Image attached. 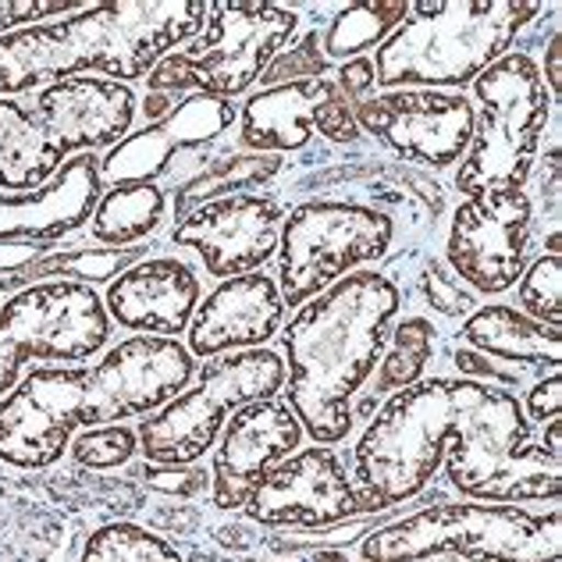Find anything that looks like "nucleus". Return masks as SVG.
<instances>
[{
  "label": "nucleus",
  "mask_w": 562,
  "mask_h": 562,
  "mask_svg": "<svg viewBox=\"0 0 562 562\" xmlns=\"http://www.w3.org/2000/svg\"><path fill=\"white\" fill-rule=\"evenodd\" d=\"M403 289L381 271H352L306 300L289 328L285 403L314 446H338L352 431V398L374 374L392 321L403 310Z\"/></svg>",
  "instance_id": "obj_1"
},
{
  "label": "nucleus",
  "mask_w": 562,
  "mask_h": 562,
  "mask_svg": "<svg viewBox=\"0 0 562 562\" xmlns=\"http://www.w3.org/2000/svg\"><path fill=\"white\" fill-rule=\"evenodd\" d=\"M82 562H186L168 538L154 535L139 524L114 520L90 535Z\"/></svg>",
  "instance_id": "obj_31"
},
{
  "label": "nucleus",
  "mask_w": 562,
  "mask_h": 562,
  "mask_svg": "<svg viewBox=\"0 0 562 562\" xmlns=\"http://www.w3.org/2000/svg\"><path fill=\"white\" fill-rule=\"evenodd\" d=\"M179 100H182V97H171V93H146V100H143L146 125H154V122H160V117H168Z\"/></svg>",
  "instance_id": "obj_46"
},
{
  "label": "nucleus",
  "mask_w": 562,
  "mask_h": 562,
  "mask_svg": "<svg viewBox=\"0 0 562 562\" xmlns=\"http://www.w3.org/2000/svg\"><path fill=\"white\" fill-rule=\"evenodd\" d=\"M409 19V4L403 0H363V4L338 8L328 29L321 33V54L331 61H352L363 50L381 47L398 25Z\"/></svg>",
  "instance_id": "obj_28"
},
{
  "label": "nucleus",
  "mask_w": 562,
  "mask_h": 562,
  "mask_svg": "<svg viewBox=\"0 0 562 562\" xmlns=\"http://www.w3.org/2000/svg\"><path fill=\"white\" fill-rule=\"evenodd\" d=\"M498 384L431 378L395 392L352 449V484L384 513L417 498Z\"/></svg>",
  "instance_id": "obj_3"
},
{
  "label": "nucleus",
  "mask_w": 562,
  "mask_h": 562,
  "mask_svg": "<svg viewBox=\"0 0 562 562\" xmlns=\"http://www.w3.org/2000/svg\"><path fill=\"white\" fill-rule=\"evenodd\" d=\"M363 136L389 150L398 165L420 171H446L460 165L477 111L463 93L441 90H392L367 97L352 108Z\"/></svg>",
  "instance_id": "obj_11"
},
{
  "label": "nucleus",
  "mask_w": 562,
  "mask_h": 562,
  "mask_svg": "<svg viewBox=\"0 0 562 562\" xmlns=\"http://www.w3.org/2000/svg\"><path fill=\"white\" fill-rule=\"evenodd\" d=\"M363 562H424L467 555L470 562H559V509L530 513L495 502H438L381 524L360 544Z\"/></svg>",
  "instance_id": "obj_5"
},
{
  "label": "nucleus",
  "mask_w": 562,
  "mask_h": 562,
  "mask_svg": "<svg viewBox=\"0 0 562 562\" xmlns=\"http://www.w3.org/2000/svg\"><path fill=\"white\" fill-rule=\"evenodd\" d=\"M214 544L228 549L232 555H249V552H257V544H263V538L254 535V530L243 527V524H221L214 530Z\"/></svg>",
  "instance_id": "obj_44"
},
{
  "label": "nucleus",
  "mask_w": 562,
  "mask_h": 562,
  "mask_svg": "<svg viewBox=\"0 0 562 562\" xmlns=\"http://www.w3.org/2000/svg\"><path fill=\"white\" fill-rule=\"evenodd\" d=\"M281 317L285 303L271 274L249 271L225 278L206 300H200L189 321V357L214 360L235 349H263L278 335Z\"/></svg>",
  "instance_id": "obj_20"
},
{
  "label": "nucleus",
  "mask_w": 562,
  "mask_h": 562,
  "mask_svg": "<svg viewBox=\"0 0 562 562\" xmlns=\"http://www.w3.org/2000/svg\"><path fill=\"white\" fill-rule=\"evenodd\" d=\"M0 317L22 342L29 360L82 363L111 338V317L100 295L79 281H40L0 306Z\"/></svg>",
  "instance_id": "obj_15"
},
{
  "label": "nucleus",
  "mask_w": 562,
  "mask_h": 562,
  "mask_svg": "<svg viewBox=\"0 0 562 562\" xmlns=\"http://www.w3.org/2000/svg\"><path fill=\"white\" fill-rule=\"evenodd\" d=\"M481 103L470 146L452 186L463 196L527 189L544 128L552 122V93L530 50H509L470 82Z\"/></svg>",
  "instance_id": "obj_6"
},
{
  "label": "nucleus",
  "mask_w": 562,
  "mask_h": 562,
  "mask_svg": "<svg viewBox=\"0 0 562 562\" xmlns=\"http://www.w3.org/2000/svg\"><path fill=\"white\" fill-rule=\"evenodd\" d=\"M460 338L467 349H477L487 360H506V363H524L535 371H559L562 360V338L559 328H549L541 321H530L516 306L492 303L477 306L463 321Z\"/></svg>",
  "instance_id": "obj_24"
},
{
  "label": "nucleus",
  "mask_w": 562,
  "mask_h": 562,
  "mask_svg": "<svg viewBox=\"0 0 562 562\" xmlns=\"http://www.w3.org/2000/svg\"><path fill=\"white\" fill-rule=\"evenodd\" d=\"M535 165H541V171H538V196H541V206L549 211V217H552V225H555V217H559V143H552L549 146V157L544 160H535ZM559 228V225H555Z\"/></svg>",
  "instance_id": "obj_43"
},
{
  "label": "nucleus",
  "mask_w": 562,
  "mask_h": 562,
  "mask_svg": "<svg viewBox=\"0 0 562 562\" xmlns=\"http://www.w3.org/2000/svg\"><path fill=\"white\" fill-rule=\"evenodd\" d=\"M544 86H549V93L559 97L562 90V47H559V33L549 36V50H544V71H541Z\"/></svg>",
  "instance_id": "obj_45"
},
{
  "label": "nucleus",
  "mask_w": 562,
  "mask_h": 562,
  "mask_svg": "<svg viewBox=\"0 0 562 562\" xmlns=\"http://www.w3.org/2000/svg\"><path fill=\"white\" fill-rule=\"evenodd\" d=\"M285 168H289V157H281V154H239V150H232V146H221L203 165L196 179L171 192L168 211L175 214V221H182L186 214H192L196 206L211 200L239 196V192H260L263 186L281 179Z\"/></svg>",
  "instance_id": "obj_26"
},
{
  "label": "nucleus",
  "mask_w": 562,
  "mask_h": 562,
  "mask_svg": "<svg viewBox=\"0 0 562 562\" xmlns=\"http://www.w3.org/2000/svg\"><path fill=\"white\" fill-rule=\"evenodd\" d=\"M196 374L179 338L136 335L108 349L93 367H79V427H103L157 413Z\"/></svg>",
  "instance_id": "obj_10"
},
{
  "label": "nucleus",
  "mask_w": 562,
  "mask_h": 562,
  "mask_svg": "<svg viewBox=\"0 0 562 562\" xmlns=\"http://www.w3.org/2000/svg\"><path fill=\"white\" fill-rule=\"evenodd\" d=\"M79 427V367H36L0 398V463L47 470Z\"/></svg>",
  "instance_id": "obj_17"
},
{
  "label": "nucleus",
  "mask_w": 562,
  "mask_h": 562,
  "mask_svg": "<svg viewBox=\"0 0 562 562\" xmlns=\"http://www.w3.org/2000/svg\"><path fill=\"white\" fill-rule=\"evenodd\" d=\"M395 246L389 214L352 200H303L281 221L278 235V292L300 310L360 263L384 260Z\"/></svg>",
  "instance_id": "obj_8"
},
{
  "label": "nucleus",
  "mask_w": 562,
  "mask_h": 562,
  "mask_svg": "<svg viewBox=\"0 0 562 562\" xmlns=\"http://www.w3.org/2000/svg\"><path fill=\"white\" fill-rule=\"evenodd\" d=\"M314 562H349V559H346V552H324V549H317Z\"/></svg>",
  "instance_id": "obj_48"
},
{
  "label": "nucleus",
  "mask_w": 562,
  "mask_h": 562,
  "mask_svg": "<svg viewBox=\"0 0 562 562\" xmlns=\"http://www.w3.org/2000/svg\"><path fill=\"white\" fill-rule=\"evenodd\" d=\"M47 254H54L50 243H0V274H22Z\"/></svg>",
  "instance_id": "obj_42"
},
{
  "label": "nucleus",
  "mask_w": 562,
  "mask_h": 562,
  "mask_svg": "<svg viewBox=\"0 0 562 562\" xmlns=\"http://www.w3.org/2000/svg\"><path fill=\"white\" fill-rule=\"evenodd\" d=\"M559 431H562V424H559V420H549V424H544V441H541L544 452L555 456V460L562 456V441H559Z\"/></svg>",
  "instance_id": "obj_47"
},
{
  "label": "nucleus",
  "mask_w": 562,
  "mask_h": 562,
  "mask_svg": "<svg viewBox=\"0 0 562 562\" xmlns=\"http://www.w3.org/2000/svg\"><path fill=\"white\" fill-rule=\"evenodd\" d=\"M25 360L29 357H25L22 342L14 338V331L4 324V317H0V398L14 389V381H19Z\"/></svg>",
  "instance_id": "obj_41"
},
{
  "label": "nucleus",
  "mask_w": 562,
  "mask_h": 562,
  "mask_svg": "<svg viewBox=\"0 0 562 562\" xmlns=\"http://www.w3.org/2000/svg\"><path fill=\"white\" fill-rule=\"evenodd\" d=\"M559 406H562V378H559V371H552L530 389L527 413H530V420H538L544 427L549 420H559Z\"/></svg>",
  "instance_id": "obj_40"
},
{
  "label": "nucleus",
  "mask_w": 562,
  "mask_h": 562,
  "mask_svg": "<svg viewBox=\"0 0 562 562\" xmlns=\"http://www.w3.org/2000/svg\"><path fill=\"white\" fill-rule=\"evenodd\" d=\"M136 111L132 86L90 76L43 86L33 108L40 125L65 154H93L100 146L122 143L132 132Z\"/></svg>",
  "instance_id": "obj_21"
},
{
  "label": "nucleus",
  "mask_w": 562,
  "mask_h": 562,
  "mask_svg": "<svg viewBox=\"0 0 562 562\" xmlns=\"http://www.w3.org/2000/svg\"><path fill=\"white\" fill-rule=\"evenodd\" d=\"M303 446V427L281 398H260L235 409L214 456V509L239 513L254 487Z\"/></svg>",
  "instance_id": "obj_19"
},
{
  "label": "nucleus",
  "mask_w": 562,
  "mask_h": 562,
  "mask_svg": "<svg viewBox=\"0 0 562 562\" xmlns=\"http://www.w3.org/2000/svg\"><path fill=\"white\" fill-rule=\"evenodd\" d=\"M314 128L331 146L363 143L349 100L328 76L268 86V90L246 97L239 117V146L243 154H303L314 143Z\"/></svg>",
  "instance_id": "obj_14"
},
{
  "label": "nucleus",
  "mask_w": 562,
  "mask_h": 562,
  "mask_svg": "<svg viewBox=\"0 0 562 562\" xmlns=\"http://www.w3.org/2000/svg\"><path fill=\"white\" fill-rule=\"evenodd\" d=\"M413 281H417L420 292H424V300L431 303V310H435V314H441V317L460 321V317H470L473 310H477L473 292H467L460 281H456L446 271V263H441L438 257H424L420 271H417V278H413Z\"/></svg>",
  "instance_id": "obj_35"
},
{
  "label": "nucleus",
  "mask_w": 562,
  "mask_h": 562,
  "mask_svg": "<svg viewBox=\"0 0 562 562\" xmlns=\"http://www.w3.org/2000/svg\"><path fill=\"white\" fill-rule=\"evenodd\" d=\"M456 367H460V374H467L470 381H484V384H498V389H513V384H520V374L516 371H502V363H492L487 357H481L477 349H467L460 346L456 349Z\"/></svg>",
  "instance_id": "obj_39"
},
{
  "label": "nucleus",
  "mask_w": 562,
  "mask_h": 562,
  "mask_svg": "<svg viewBox=\"0 0 562 562\" xmlns=\"http://www.w3.org/2000/svg\"><path fill=\"white\" fill-rule=\"evenodd\" d=\"M203 285L196 271L179 257H146L117 274L108 289V317L128 331L175 338L189 328L200 306Z\"/></svg>",
  "instance_id": "obj_22"
},
{
  "label": "nucleus",
  "mask_w": 562,
  "mask_h": 562,
  "mask_svg": "<svg viewBox=\"0 0 562 562\" xmlns=\"http://www.w3.org/2000/svg\"><path fill=\"white\" fill-rule=\"evenodd\" d=\"M281 384H285V360L271 349L214 357L203 367L196 389L179 392L139 424V452L157 467H192L214 446L228 409L235 413L260 398H274Z\"/></svg>",
  "instance_id": "obj_9"
},
{
  "label": "nucleus",
  "mask_w": 562,
  "mask_h": 562,
  "mask_svg": "<svg viewBox=\"0 0 562 562\" xmlns=\"http://www.w3.org/2000/svg\"><path fill=\"white\" fill-rule=\"evenodd\" d=\"M136 477L146 487H154L157 495L179 498V502L196 498L200 492H206V484H211L203 470H186V467H143L136 470Z\"/></svg>",
  "instance_id": "obj_36"
},
{
  "label": "nucleus",
  "mask_w": 562,
  "mask_h": 562,
  "mask_svg": "<svg viewBox=\"0 0 562 562\" xmlns=\"http://www.w3.org/2000/svg\"><path fill=\"white\" fill-rule=\"evenodd\" d=\"M300 33V11L285 4H232L221 0L206 11V29L186 50H171L150 76L146 93L171 97H217L235 100L254 90V82Z\"/></svg>",
  "instance_id": "obj_7"
},
{
  "label": "nucleus",
  "mask_w": 562,
  "mask_h": 562,
  "mask_svg": "<svg viewBox=\"0 0 562 562\" xmlns=\"http://www.w3.org/2000/svg\"><path fill=\"white\" fill-rule=\"evenodd\" d=\"M538 0H460V4H409V19L374 54L384 93L470 86L484 68L506 57L516 36L538 19Z\"/></svg>",
  "instance_id": "obj_4"
},
{
  "label": "nucleus",
  "mask_w": 562,
  "mask_h": 562,
  "mask_svg": "<svg viewBox=\"0 0 562 562\" xmlns=\"http://www.w3.org/2000/svg\"><path fill=\"white\" fill-rule=\"evenodd\" d=\"M239 122L235 100H217L203 93H189L175 103L168 117L154 125H143L139 132H128L122 143H114L108 157L100 160V179L111 186H132V182H154L160 186L168 179L175 157L225 139V132Z\"/></svg>",
  "instance_id": "obj_18"
},
{
  "label": "nucleus",
  "mask_w": 562,
  "mask_h": 562,
  "mask_svg": "<svg viewBox=\"0 0 562 562\" xmlns=\"http://www.w3.org/2000/svg\"><path fill=\"white\" fill-rule=\"evenodd\" d=\"M65 157L68 154L47 136L33 108L0 97V189L29 192L47 186L65 168Z\"/></svg>",
  "instance_id": "obj_25"
},
{
  "label": "nucleus",
  "mask_w": 562,
  "mask_h": 562,
  "mask_svg": "<svg viewBox=\"0 0 562 562\" xmlns=\"http://www.w3.org/2000/svg\"><path fill=\"white\" fill-rule=\"evenodd\" d=\"M435 324L427 317H406L398 328L389 335V352H381L378 360V381H374V398L384 392H403L409 384H417L427 371V363L435 357Z\"/></svg>",
  "instance_id": "obj_30"
},
{
  "label": "nucleus",
  "mask_w": 562,
  "mask_h": 562,
  "mask_svg": "<svg viewBox=\"0 0 562 562\" xmlns=\"http://www.w3.org/2000/svg\"><path fill=\"white\" fill-rule=\"evenodd\" d=\"M76 4L71 0H0V36L19 33L22 22H40L50 19V14H65Z\"/></svg>",
  "instance_id": "obj_37"
},
{
  "label": "nucleus",
  "mask_w": 562,
  "mask_h": 562,
  "mask_svg": "<svg viewBox=\"0 0 562 562\" xmlns=\"http://www.w3.org/2000/svg\"><path fill=\"white\" fill-rule=\"evenodd\" d=\"M335 86L349 100V108H357V103H363L367 97H374V86H378L374 61L371 57H352V61H346L342 68H338Z\"/></svg>",
  "instance_id": "obj_38"
},
{
  "label": "nucleus",
  "mask_w": 562,
  "mask_h": 562,
  "mask_svg": "<svg viewBox=\"0 0 562 562\" xmlns=\"http://www.w3.org/2000/svg\"><path fill=\"white\" fill-rule=\"evenodd\" d=\"M243 513L260 527H335L360 520L367 513H381L346 473L338 452L314 446L289 456L263 477L254 495L246 498Z\"/></svg>",
  "instance_id": "obj_13"
},
{
  "label": "nucleus",
  "mask_w": 562,
  "mask_h": 562,
  "mask_svg": "<svg viewBox=\"0 0 562 562\" xmlns=\"http://www.w3.org/2000/svg\"><path fill=\"white\" fill-rule=\"evenodd\" d=\"M328 57L321 54V29H306V33L281 50L268 71L260 76V86H285V82H303V79H321L328 76Z\"/></svg>",
  "instance_id": "obj_34"
},
{
  "label": "nucleus",
  "mask_w": 562,
  "mask_h": 562,
  "mask_svg": "<svg viewBox=\"0 0 562 562\" xmlns=\"http://www.w3.org/2000/svg\"><path fill=\"white\" fill-rule=\"evenodd\" d=\"M285 203L271 192H239L196 206L182 221H175L168 239L175 246L196 249L203 271L211 278H239L263 271L278 254Z\"/></svg>",
  "instance_id": "obj_16"
},
{
  "label": "nucleus",
  "mask_w": 562,
  "mask_h": 562,
  "mask_svg": "<svg viewBox=\"0 0 562 562\" xmlns=\"http://www.w3.org/2000/svg\"><path fill=\"white\" fill-rule=\"evenodd\" d=\"M139 438L132 427L125 424H103V427H86V431L71 441V456H76L79 467H90V470H114V467H125L132 456L139 449Z\"/></svg>",
  "instance_id": "obj_33"
},
{
  "label": "nucleus",
  "mask_w": 562,
  "mask_h": 562,
  "mask_svg": "<svg viewBox=\"0 0 562 562\" xmlns=\"http://www.w3.org/2000/svg\"><path fill=\"white\" fill-rule=\"evenodd\" d=\"M206 11L203 0H128L19 29L0 36V93L19 97L82 71H103L125 86L146 79L175 47L203 33Z\"/></svg>",
  "instance_id": "obj_2"
},
{
  "label": "nucleus",
  "mask_w": 562,
  "mask_h": 562,
  "mask_svg": "<svg viewBox=\"0 0 562 562\" xmlns=\"http://www.w3.org/2000/svg\"><path fill=\"white\" fill-rule=\"evenodd\" d=\"M559 292H562V260H559V254H541L520 274V289H516L520 306L516 310L527 314L530 321H541V324H549V328H559V321H562Z\"/></svg>",
  "instance_id": "obj_32"
},
{
  "label": "nucleus",
  "mask_w": 562,
  "mask_h": 562,
  "mask_svg": "<svg viewBox=\"0 0 562 562\" xmlns=\"http://www.w3.org/2000/svg\"><path fill=\"white\" fill-rule=\"evenodd\" d=\"M103 192L100 160L79 154L36 192H0V243H54L93 217Z\"/></svg>",
  "instance_id": "obj_23"
},
{
  "label": "nucleus",
  "mask_w": 562,
  "mask_h": 562,
  "mask_svg": "<svg viewBox=\"0 0 562 562\" xmlns=\"http://www.w3.org/2000/svg\"><path fill=\"white\" fill-rule=\"evenodd\" d=\"M139 260H146V246H125V249H54L43 260H36L33 268H25L22 274L0 278V289H29L50 278H76L79 285H93V281H114L117 274H125L128 268H136Z\"/></svg>",
  "instance_id": "obj_29"
},
{
  "label": "nucleus",
  "mask_w": 562,
  "mask_h": 562,
  "mask_svg": "<svg viewBox=\"0 0 562 562\" xmlns=\"http://www.w3.org/2000/svg\"><path fill=\"white\" fill-rule=\"evenodd\" d=\"M168 221V192L154 182H132L111 186L97 200V211L90 217V235L111 249L139 246Z\"/></svg>",
  "instance_id": "obj_27"
},
{
  "label": "nucleus",
  "mask_w": 562,
  "mask_h": 562,
  "mask_svg": "<svg viewBox=\"0 0 562 562\" xmlns=\"http://www.w3.org/2000/svg\"><path fill=\"white\" fill-rule=\"evenodd\" d=\"M530 235H535V203L527 189L467 196L452 211L446 263L470 289L502 295L527 268Z\"/></svg>",
  "instance_id": "obj_12"
}]
</instances>
